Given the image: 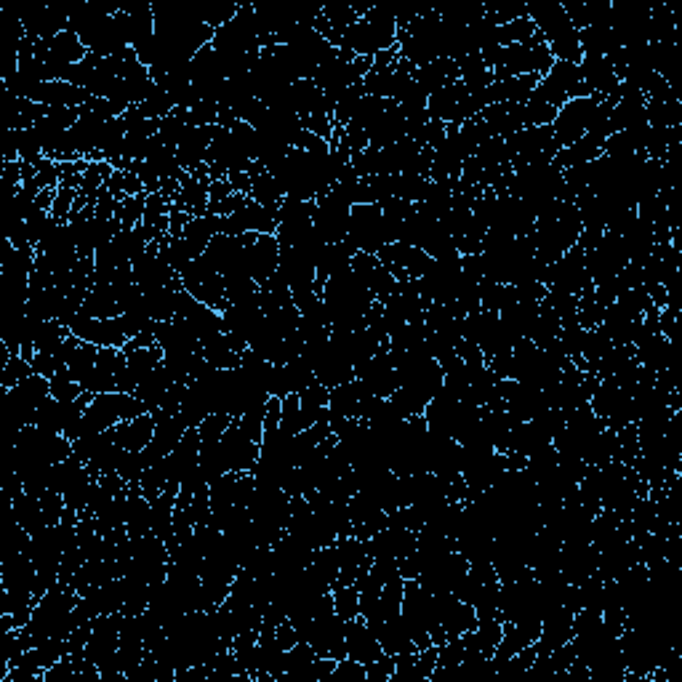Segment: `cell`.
<instances>
[{"mask_svg": "<svg viewBox=\"0 0 682 682\" xmlns=\"http://www.w3.org/2000/svg\"><path fill=\"white\" fill-rule=\"evenodd\" d=\"M544 83L560 91V94L571 102V99H579V96H592L584 86V78H581V67L576 62H555L552 70L544 75Z\"/></svg>", "mask_w": 682, "mask_h": 682, "instance_id": "obj_16", "label": "cell"}, {"mask_svg": "<svg viewBox=\"0 0 682 682\" xmlns=\"http://www.w3.org/2000/svg\"><path fill=\"white\" fill-rule=\"evenodd\" d=\"M429 118L440 120L445 126H461L469 118H475L485 110V96L472 94L464 80H456L451 86L440 88L427 99Z\"/></svg>", "mask_w": 682, "mask_h": 682, "instance_id": "obj_4", "label": "cell"}, {"mask_svg": "<svg viewBox=\"0 0 682 682\" xmlns=\"http://www.w3.org/2000/svg\"><path fill=\"white\" fill-rule=\"evenodd\" d=\"M349 206L347 200H341L334 190L320 195L315 200V230L326 243H344L349 227Z\"/></svg>", "mask_w": 682, "mask_h": 682, "instance_id": "obj_8", "label": "cell"}, {"mask_svg": "<svg viewBox=\"0 0 682 682\" xmlns=\"http://www.w3.org/2000/svg\"><path fill=\"white\" fill-rule=\"evenodd\" d=\"M70 334L78 336L83 344H94V347L123 349L131 341L123 318H83V315H78L72 320Z\"/></svg>", "mask_w": 682, "mask_h": 682, "instance_id": "obj_7", "label": "cell"}, {"mask_svg": "<svg viewBox=\"0 0 682 682\" xmlns=\"http://www.w3.org/2000/svg\"><path fill=\"white\" fill-rule=\"evenodd\" d=\"M243 246H246V270L251 280L264 286L267 280L280 270V243L275 235H256L246 232L240 235Z\"/></svg>", "mask_w": 682, "mask_h": 682, "instance_id": "obj_6", "label": "cell"}, {"mask_svg": "<svg viewBox=\"0 0 682 682\" xmlns=\"http://www.w3.org/2000/svg\"><path fill=\"white\" fill-rule=\"evenodd\" d=\"M51 381V397H56V400H62V403H75L86 389L80 387L78 381L72 379L70 371H59Z\"/></svg>", "mask_w": 682, "mask_h": 682, "instance_id": "obj_19", "label": "cell"}, {"mask_svg": "<svg viewBox=\"0 0 682 682\" xmlns=\"http://www.w3.org/2000/svg\"><path fill=\"white\" fill-rule=\"evenodd\" d=\"M616 99H605V96H579L565 102L557 112L555 123H552V134H555L560 150L571 147L573 142H579L581 136H587L589 131L597 128H608L611 120V110ZM611 131V128H608Z\"/></svg>", "mask_w": 682, "mask_h": 682, "instance_id": "obj_1", "label": "cell"}, {"mask_svg": "<svg viewBox=\"0 0 682 682\" xmlns=\"http://www.w3.org/2000/svg\"><path fill=\"white\" fill-rule=\"evenodd\" d=\"M86 56H88V48L83 46V40H80L72 30L59 32V35L48 43V51H46V59H48V64L54 67L56 80H59L62 70H67V67H72V64L83 62Z\"/></svg>", "mask_w": 682, "mask_h": 682, "instance_id": "obj_14", "label": "cell"}, {"mask_svg": "<svg viewBox=\"0 0 682 682\" xmlns=\"http://www.w3.org/2000/svg\"><path fill=\"white\" fill-rule=\"evenodd\" d=\"M344 243L355 248L357 254H379L389 243H397L395 232L384 219L379 203H360L349 211V227Z\"/></svg>", "mask_w": 682, "mask_h": 682, "instance_id": "obj_3", "label": "cell"}, {"mask_svg": "<svg viewBox=\"0 0 682 682\" xmlns=\"http://www.w3.org/2000/svg\"><path fill=\"white\" fill-rule=\"evenodd\" d=\"M395 677V656L384 653L381 659H376L373 664L365 667V680L371 682H381V680H392Z\"/></svg>", "mask_w": 682, "mask_h": 682, "instance_id": "obj_20", "label": "cell"}, {"mask_svg": "<svg viewBox=\"0 0 682 682\" xmlns=\"http://www.w3.org/2000/svg\"><path fill=\"white\" fill-rule=\"evenodd\" d=\"M381 656H384V648H381L376 635L368 629L363 616L347 621V659L368 667V664H373Z\"/></svg>", "mask_w": 682, "mask_h": 682, "instance_id": "obj_10", "label": "cell"}, {"mask_svg": "<svg viewBox=\"0 0 682 682\" xmlns=\"http://www.w3.org/2000/svg\"><path fill=\"white\" fill-rule=\"evenodd\" d=\"M259 456H262V445L254 443L238 427V421L232 419L230 429L219 440V459H222L224 472H254Z\"/></svg>", "mask_w": 682, "mask_h": 682, "instance_id": "obj_5", "label": "cell"}, {"mask_svg": "<svg viewBox=\"0 0 682 682\" xmlns=\"http://www.w3.org/2000/svg\"><path fill=\"white\" fill-rule=\"evenodd\" d=\"M30 99L43 107H83L91 102V94L67 80H48V83H38L32 88Z\"/></svg>", "mask_w": 682, "mask_h": 682, "instance_id": "obj_11", "label": "cell"}, {"mask_svg": "<svg viewBox=\"0 0 682 682\" xmlns=\"http://www.w3.org/2000/svg\"><path fill=\"white\" fill-rule=\"evenodd\" d=\"M334 595V611L336 616H341L344 621H352L360 616V595H357V587H334L331 589Z\"/></svg>", "mask_w": 682, "mask_h": 682, "instance_id": "obj_17", "label": "cell"}, {"mask_svg": "<svg viewBox=\"0 0 682 682\" xmlns=\"http://www.w3.org/2000/svg\"><path fill=\"white\" fill-rule=\"evenodd\" d=\"M331 680L360 682V680H365V667L352 659H341V661H336V669H334V675H331Z\"/></svg>", "mask_w": 682, "mask_h": 682, "instance_id": "obj_21", "label": "cell"}, {"mask_svg": "<svg viewBox=\"0 0 682 682\" xmlns=\"http://www.w3.org/2000/svg\"><path fill=\"white\" fill-rule=\"evenodd\" d=\"M110 435L123 451L131 453L144 451V448L152 443V437H155V416H152V413H144V416H136V419L131 421H123V424L110 429Z\"/></svg>", "mask_w": 682, "mask_h": 682, "instance_id": "obj_13", "label": "cell"}, {"mask_svg": "<svg viewBox=\"0 0 682 682\" xmlns=\"http://www.w3.org/2000/svg\"><path fill=\"white\" fill-rule=\"evenodd\" d=\"M397 46V24L392 11L384 6H371L344 35L341 48L355 56H376Z\"/></svg>", "mask_w": 682, "mask_h": 682, "instance_id": "obj_2", "label": "cell"}, {"mask_svg": "<svg viewBox=\"0 0 682 682\" xmlns=\"http://www.w3.org/2000/svg\"><path fill=\"white\" fill-rule=\"evenodd\" d=\"M581 78H584V86H587L589 94L605 96V99H616V91H619L621 80L619 75L613 72L611 62L605 56H581Z\"/></svg>", "mask_w": 682, "mask_h": 682, "instance_id": "obj_9", "label": "cell"}, {"mask_svg": "<svg viewBox=\"0 0 682 682\" xmlns=\"http://www.w3.org/2000/svg\"><path fill=\"white\" fill-rule=\"evenodd\" d=\"M413 80L424 88V94L432 96V94H437L440 88L451 86V83L461 80L459 64L443 56V59H435V62L424 64V67H419V70H413Z\"/></svg>", "mask_w": 682, "mask_h": 682, "instance_id": "obj_15", "label": "cell"}, {"mask_svg": "<svg viewBox=\"0 0 682 682\" xmlns=\"http://www.w3.org/2000/svg\"><path fill=\"white\" fill-rule=\"evenodd\" d=\"M32 363H27L22 355H11V360H8L6 365H3V371H0V384H3V389H14L16 384H22L24 379H30L32 376Z\"/></svg>", "mask_w": 682, "mask_h": 682, "instance_id": "obj_18", "label": "cell"}, {"mask_svg": "<svg viewBox=\"0 0 682 682\" xmlns=\"http://www.w3.org/2000/svg\"><path fill=\"white\" fill-rule=\"evenodd\" d=\"M539 75H512V78L493 80L485 91V107L488 104H525L531 99L533 88L539 86Z\"/></svg>", "mask_w": 682, "mask_h": 682, "instance_id": "obj_12", "label": "cell"}]
</instances>
